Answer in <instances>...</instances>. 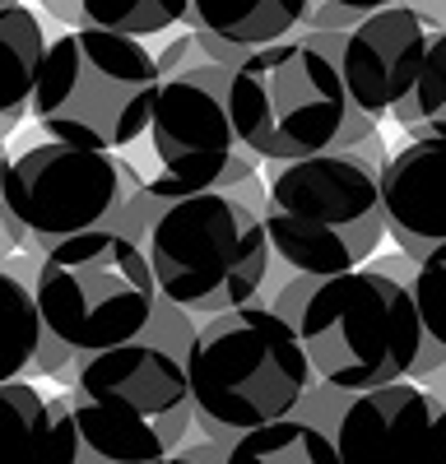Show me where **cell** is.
Instances as JSON below:
<instances>
[{
    "label": "cell",
    "mask_w": 446,
    "mask_h": 464,
    "mask_svg": "<svg viewBox=\"0 0 446 464\" xmlns=\"http://www.w3.org/2000/svg\"><path fill=\"white\" fill-rule=\"evenodd\" d=\"M312 381L316 376L297 330L260 302L200 316L196 339L186 348L191 413L200 432L223 446L251 428L293 418Z\"/></svg>",
    "instance_id": "1"
},
{
    "label": "cell",
    "mask_w": 446,
    "mask_h": 464,
    "mask_svg": "<svg viewBox=\"0 0 446 464\" xmlns=\"http://www.w3.org/2000/svg\"><path fill=\"white\" fill-rule=\"evenodd\" d=\"M140 251L154 269L159 293L191 316H218L256 302L270 265L260 214L233 190H196L163 200Z\"/></svg>",
    "instance_id": "4"
},
{
    "label": "cell",
    "mask_w": 446,
    "mask_h": 464,
    "mask_svg": "<svg viewBox=\"0 0 446 464\" xmlns=\"http://www.w3.org/2000/svg\"><path fill=\"white\" fill-rule=\"evenodd\" d=\"M330 441L340 464H446V400L423 381L358 391Z\"/></svg>",
    "instance_id": "11"
},
{
    "label": "cell",
    "mask_w": 446,
    "mask_h": 464,
    "mask_svg": "<svg viewBox=\"0 0 446 464\" xmlns=\"http://www.w3.org/2000/svg\"><path fill=\"white\" fill-rule=\"evenodd\" d=\"M200 61H205V56H200L196 33H191V28H177L172 37H163V47L154 52V74H159V84H163V80H172V74L191 70V65H200Z\"/></svg>",
    "instance_id": "22"
},
{
    "label": "cell",
    "mask_w": 446,
    "mask_h": 464,
    "mask_svg": "<svg viewBox=\"0 0 446 464\" xmlns=\"http://www.w3.org/2000/svg\"><path fill=\"white\" fill-rule=\"evenodd\" d=\"M409 297L428 339L446 348V242L432 246L423 260H414V279H409Z\"/></svg>",
    "instance_id": "21"
},
{
    "label": "cell",
    "mask_w": 446,
    "mask_h": 464,
    "mask_svg": "<svg viewBox=\"0 0 446 464\" xmlns=\"http://www.w3.org/2000/svg\"><path fill=\"white\" fill-rule=\"evenodd\" d=\"M432 33L437 28L409 5V0L367 10L349 33H340L334 70H340L354 111H363L367 121L382 126L386 116L400 107V98L414 89Z\"/></svg>",
    "instance_id": "12"
},
{
    "label": "cell",
    "mask_w": 446,
    "mask_h": 464,
    "mask_svg": "<svg viewBox=\"0 0 446 464\" xmlns=\"http://www.w3.org/2000/svg\"><path fill=\"white\" fill-rule=\"evenodd\" d=\"M312 288H316V279H312V275H288V279H284V288H279L266 306H270L275 316H284V321L293 325L297 316H303V302L312 297Z\"/></svg>",
    "instance_id": "24"
},
{
    "label": "cell",
    "mask_w": 446,
    "mask_h": 464,
    "mask_svg": "<svg viewBox=\"0 0 446 464\" xmlns=\"http://www.w3.org/2000/svg\"><path fill=\"white\" fill-rule=\"evenodd\" d=\"M0 200H5V237L15 251L47 256L65 237L107 227L121 200L117 153L33 140L0 172Z\"/></svg>",
    "instance_id": "9"
},
{
    "label": "cell",
    "mask_w": 446,
    "mask_h": 464,
    "mask_svg": "<svg viewBox=\"0 0 446 464\" xmlns=\"http://www.w3.org/2000/svg\"><path fill=\"white\" fill-rule=\"evenodd\" d=\"M0 5H15V0H0Z\"/></svg>",
    "instance_id": "31"
},
{
    "label": "cell",
    "mask_w": 446,
    "mask_h": 464,
    "mask_svg": "<svg viewBox=\"0 0 446 464\" xmlns=\"http://www.w3.org/2000/svg\"><path fill=\"white\" fill-rule=\"evenodd\" d=\"M159 464H196V459H191V455H181V450H177V455H163Z\"/></svg>",
    "instance_id": "30"
},
{
    "label": "cell",
    "mask_w": 446,
    "mask_h": 464,
    "mask_svg": "<svg viewBox=\"0 0 446 464\" xmlns=\"http://www.w3.org/2000/svg\"><path fill=\"white\" fill-rule=\"evenodd\" d=\"M196 43H200V56H205V61H214V65H228V70H238V65L247 61V47H238V43H223V37L196 33Z\"/></svg>",
    "instance_id": "25"
},
{
    "label": "cell",
    "mask_w": 446,
    "mask_h": 464,
    "mask_svg": "<svg viewBox=\"0 0 446 464\" xmlns=\"http://www.w3.org/2000/svg\"><path fill=\"white\" fill-rule=\"evenodd\" d=\"M260 227L293 275L330 279L377 256L386 237L382 172L354 149H325L293 163H270Z\"/></svg>",
    "instance_id": "2"
},
{
    "label": "cell",
    "mask_w": 446,
    "mask_h": 464,
    "mask_svg": "<svg viewBox=\"0 0 446 464\" xmlns=\"http://www.w3.org/2000/svg\"><path fill=\"white\" fill-rule=\"evenodd\" d=\"M223 464H340L334 441L307 418H279L228 441Z\"/></svg>",
    "instance_id": "16"
},
{
    "label": "cell",
    "mask_w": 446,
    "mask_h": 464,
    "mask_svg": "<svg viewBox=\"0 0 446 464\" xmlns=\"http://www.w3.org/2000/svg\"><path fill=\"white\" fill-rule=\"evenodd\" d=\"M47 52V33L24 0L0 5V135H10L24 116L37 84V65Z\"/></svg>",
    "instance_id": "15"
},
{
    "label": "cell",
    "mask_w": 446,
    "mask_h": 464,
    "mask_svg": "<svg viewBox=\"0 0 446 464\" xmlns=\"http://www.w3.org/2000/svg\"><path fill=\"white\" fill-rule=\"evenodd\" d=\"M154 297L159 284L144 251L112 227L65 237L37 260L33 279L37 321L74 353L135 339L154 312Z\"/></svg>",
    "instance_id": "7"
},
{
    "label": "cell",
    "mask_w": 446,
    "mask_h": 464,
    "mask_svg": "<svg viewBox=\"0 0 446 464\" xmlns=\"http://www.w3.org/2000/svg\"><path fill=\"white\" fill-rule=\"evenodd\" d=\"M43 321L33 306V288L19 284L10 269H0V381H24Z\"/></svg>",
    "instance_id": "19"
},
{
    "label": "cell",
    "mask_w": 446,
    "mask_h": 464,
    "mask_svg": "<svg viewBox=\"0 0 446 464\" xmlns=\"http://www.w3.org/2000/svg\"><path fill=\"white\" fill-rule=\"evenodd\" d=\"M47 446V400L28 381H0V464H37Z\"/></svg>",
    "instance_id": "18"
},
{
    "label": "cell",
    "mask_w": 446,
    "mask_h": 464,
    "mask_svg": "<svg viewBox=\"0 0 446 464\" xmlns=\"http://www.w3.org/2000/svg\"><path fill=\"white\" fill-rule=\"evenodd\" d=\"M354 153H358V159L363 163H372V168H386V159H391V149H386V140H382V130H372V135H363L358 144H354Z\"/></svg>",
    "instance_id": "27"
},
{
    "label": "cell",
    "mask_w": 446,
    "mask_h": 464,
    "mask_svg": "<svg viewBox=\"0 0 446 464\" xmlns=\"http://www.w3.org/2000/svg\"><path fill=\"white\" fill-rule=\"evenodd\" d=\"M0 144H5V135H0Z\"/></svg>",
    "instance_id": "32"
},
{
    "label": "cell",
    "mask_w": 446,
    "mask_h": 464,
    "mask_svg": "<svg viewBox=\"0 0 446 464\" xmlns=\"http://www.w3.org/2000/svg\"><path fill=\"white\" fill-rule=\"evenodd\" d=\"M223 102L238 140L260 163H293L340 149L354 121V102L334 61L297 33L247 52V61L228 74Z\"/></svg>",
    "instance_id": "6"
},
{
    "label": "cell",
    "mask_w": 446,
    "mask_h": 464,
    "mask_svg": "<svg viewBox=\"0 0 446 464\" xmlns=\"http://www.w3.org/2000/svg\"><path fill=\"white\" fill-rule=\"evenodd\" d=\"M228 65L200 61L159 84L149 107L144 163L154 200L196 196V190H233L260 172V159L238 140L228 116Z\"/></svg>",
    "instance_id": "8"
},
{
    "label": "cell",
    "mask_w": 446,
    "mask_h": 464,
    "mask_svg": "<svg viewBox=\"0 0 446 464\" xmlns=\"http://www.w3.org/2000/svg\"><path fill=\"white\" fill-rule=\"evenodd\" d=\"M358 19H363V10H349V5H340V0H307L303 24H297L293 33H349Z\"/></svg>",
    "instance_id": "23"
},
{
    "label": "cell",
    "mask_w": 446,
    "mask_h": 464,
    "mask_svg": "<svg viewBox=\"0 0 446 464\" xmlns=\"http://www.w3.org/2000/svg\"><path fill=\"white\" fill-rule=\"evenodd\" d=\"M340 5H349V10H382V5H400V0H340Z\"/></svg>",
    "instance_id": "28"
},
{
    "label": "cell",
    "mask_w": 446,
    "mask_h": 464,
    "mask_svg": "<svg viewBox=\"0 0 446 464\" xmlns=\"http://www.w3.org/2000/svg\"><path fill=\"white\" fill-rule=\"evenodd\" d=\"M293 330L312 376L344 395L409 381V367L423 343L409 288L367 265L316 279Z\"/></svg>",
    "instance_id": "5"
},
{
    "label": "cell",
    "mask_w": 446,
    "mask_h": 464,
    "mask_svg": "<svg viewBox=\"0 0 446 464\" xmlns=\"http://www.w3.org/2000/svg\"><path fill=\"white\" fill-rule=\"evenodd\" d=\"M154 93L159 74L144 37L65 28L47 37L28 116L47 140L117 153L144 135Z\"/></svg>",
    "instance_id": "3"
},
{
    "label": "cell",
    "mask_w": 446,
    "mask_h": 464,
    "mask_svg": "<svg viewBox=\"0 0 446 464\" xmlns=\"http://www.w3.org/2000/svg\"><path fill=\"white\" fill-rule=\"evenodd\" d=\"M307 0H186L181 24L191 33H209L247 52L270 47L303 24Z\"/></svg>",
    "instance_id": "14"
},
{
    "label": "cell",
    "mask_w": 446,
    "mask_h": 464,
    "mask_svg": "<svg viewBox=\"0 0 446 464\" xmlns=\"http://www.w3.org/2000/svg\"><path fill=\"white\" fill-rule=\"evenodd\" d=\"M186 0H80V28H102L121 37H154L181 28Z\"/></svg>",
    "instance_id": "20"
},
{
    "label": "cell",
    "mask_w": 446,
    "mask_h": 464,
    "mask_svg": "<svg viewBox=\"0 0 446 464\" xmlns=\"http://www.w3.org/2000/svg\"><path fill=\"white\" fill-rule=\"evenodd\" d=\"M5 159H10V153L0 149V172H5ZM0 232H5V200H0Z\"/></svg>",
    "instance_id": "29"
},
{
    "label": "cell",
    "mask_w": 446,
    "mask_h": 464,
    "mask_svg": "<svg viewBox=\"0 0 446 464\" xmlns=\"http://www.w3.org/2000/svg\"><path fill=\"white\" fill-rule=\"evenodd\" d=\"M367 269H377V275H386V279H395V284H404V288H409V279H414V260L400 256V251H391V256H372Z\"/></svg>",
    "instance_id": "26"
},
{
    "label": "cell",
    "mask_w": 446,
    "mask_h": 464,
    "mask_svg": "<svg viewBox=\"0 0 446 464\" xmlns=\"http://www.w3.org/2000/svg\"><path fill=\"white\" fill-rule=\"evenodd\" d=\"M409 140H446V28L428 37L419 80L391 111Z\"/></svg>",
    "instance_id": "17"
},
{
    "label": "cell",
    "mask_w": 446,
    "mask_h": 464,
    "mask_svg": "<svg viewBox=\"0 0 446 464\" xmlns=\"http://www.w3.org/2000/svg\"><path fill=\"white\" fill-rule=\"evenodd\" d=\"M386 237L400 256L423 260L446 242V140H409L382 168Z\"/></svg>",
    "instance_id": "13"
},
{
    "label": "cell",
    "mask_w": 446,
    "mask_h": 464,
    "mask_svg": "<svg viewBox=\"0 0 446 464\" xmlns=\"http://www.w3.org/2000/svg\"><path fill=\"white\" fill-rule=\"evenodd\" d=\"M70 391L149 428L168 446V455L186 450V437H191V422H196L186 358L172 353L168 343L149 339L144 330L126 343L98 348V353H74Z\"/></svg>",
    "instance_id": "10"
}]
</instances>
